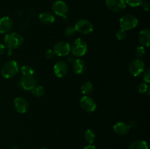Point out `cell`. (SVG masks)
<instances>
[{
    "instance_id": "6da1fadb",
    "label": "cell",
    "mask_w": 150,
    "mask_h": 149,
    "mask_svg": "<svg viewBox=\"0 0 150 149\" xmlns=\"http://www.w3.org/2000/svg\"><path fill=\"white\" fill-rule=\"evenodd\" d=\"M4 46L9 50L18 49L22 46L23 43V37L17 32H11L6 34L4 39Z\"/></svg>"
},
{
    "instance_id": "7a4b0ae2",
    "label": "cell",
    "mask_w": 150,
    "mask_h": 149,
    "mask_svg": "<svg viewBox=\"0 0 150 149\" xmlns=\"http://www.w3.org/2000/svg\"><path fill=\"white\" fill-rule=\"evenodd\" d=\"M19 66L17 61L14 60H10L7 61L3 64L1 69V75L4 78H12L18 73Z\"/></svg>"
},
{
    "instance_id": "3957f363",
    "label": "cell",
    "mask_w": 150,
    "mask_h": 149,
    "mask_svg": "<svg viewBox=\"0 0 150 149\" xmlns=\"http://www.w3.org/2000/svg\"><path fill=\"white\" fill-rule=\"evenodd\" d=\"M87 44L81 38H77L70 45V51L74 56L81 57L87 52Z\"/></svg>"
},
{
    "instance_id": "277c9868",
    "label": "cell",
    "mask_w": 150,
    "mask_h": 149,
    "mask_svg": "<svg viewBox=\"0 0 150 149\" xmlns=\"http://www.w3.org/2000/svg\"><path fill=\"white\" fill-rule=\"evenodd\" d=\"M139 23L137 18L133 15H125L120 20V25L121 29L125 31L131 30L137 26Z\"/></svg>"
},
{
    "instance_id": "5b68a950",
    "label": "cell",
    "mask_w": 150,
    "mask_h": 149,
    "mask_svg": "<svg viewBox=\"0 0 150 149\" xmlns=\"http://www.w3.org/2000/svg\"><path fill=\"white\" fill-rule=\"evenodd\" d=\"M76 32L81 34H89L93 31V25L86 19H79L76 21L74 26Z\"/></svg>"
},
{
    "instance_id": "8992f818",
    "label": "cell",
    "mask_w": 150,
    "mask_h": 149,
    "mask_svg": "<svg viewBox=\"0 0 150 149\" xmlns=\"http://www.w3.org/2000/svg\"><path fill=\"white\" fill-rule=\"evenodd\" d=\"M145 64L140 58H136L130 62L129 65V72L133 76L137 77L144 71Z\"/></svg>"
},
{
    "instance_id": "52a82bcc",
    "label": "cell",
    "mask_w": 150,
    "mask_h": 149,
    "mask_svg": "<svg viewBox=\"0 0 150 149\" xmlns=\"http://www.w3.org/2000/svg\"><path fill=\"white\" fill-rule=\"evenodd\" d=\"M53 51L59 56H66L70 52V45L66 41H59L54 45Z\"/></svg>"
},
{
    "instance_id": "ba28073f",
    "label": "cell",
    "mask_w": 150,
    "mask_h": 149,
    "mask_svg": "<svg viewBox=\"0 0 150 149\" xmlns=\"http://www.w3.org/2000/svg\"><path fill=\"white\" fill-rule=\"evenodd\" d=\"M52 10L57 15L64 18L68 13L69 7L64 1L62 0H57L53 3Z\"/></svg>"
},
{
    "instance_id": "9c48e42d",
    "label": "cell",
    "mask_w": 150,
    "mask_h": 149,
    "mask_svg": "<svg viewBox=\"0 0 150 149\" xmlns=\"http://www.w3.org/2000/svg\"><path fill=\"white\" fill-rule=\"evenodd\" d=\"M80 106L83 110L87 112H92L95 110L97 105L95 101L92 97L85 95L81 99Z\"/></svg>"
},
{
    "instance_id": "30bf717a",
    "label": "cell",
    "mask_w": 150,
    "mask_h": 149,
    "mask_svg": "<svg viewBox=\"0 0 150 149\" xmlns=\"http://www.w3.org/2000/svg\"><path fill=\"white\" fill-rule=\"evenodd\" d=\"M105 4L108 10L114 13H120L126 8L125 0H106Z\"/></svg>"
},
{
    "instance_id": "8fae6325",
    "label": "cell",
    "mask_w": 150,
    "mask_h": 149,
    "mask_svg": "<svg viewBox=\"0 0 150 149\" xmlns=\"http://www.w3.org/2000/svg\"><path fill=\"white\" fill-rule=\"evenodd\" d=\"M69 71V67L67 62L64 61H59L54 64V72L57 77L62 78L67 75Z\"/></svg>"
},
{
    "instance_id": "7c38bea8",
    "label": "cell",
    "mask_w": 150,
    "mask_h": 149,
    "mask_svg": "<svg viewBox=\"0 0 150 149\" xmlns=\"http://www.w3.org/2000/svg\"><path fill=\"white\" fill-rule=\"evenodd\" d=\"M13 105L18 113H25L29 109V102L25 98L19 97L16 98L13 102Z\"/></svg>"
},
{
    "instance_id": "4fadbf2b",
    "label": "cell",
    "mask_w": 150,
    "mask_h": 149,
    "mask_svg": "<svg viewBox=\"0 0 150 149\" xmlns=\"http://www.w3.org/2000/svg\"><path fill=\"white\" fill-rule=\"evenodd\" d=\"M20 85L24 90L30 91L37 85V80L34 76H22Z\"/></svg>"
},
{
    "instance_id": "5bb4252c",
    "label": "cell",
    "mask_w": 150,
    "mask_h": 149,
    "mask_svg": "<svg viewBox=\"0 0 150 149\" xmlns=\"http://www.w3.org/2000/svg\"><path fill=\"white\" fill-rule=\"evenodd\" d=\"M13 28V21L8 16H4L0 18V33L7 34Z\"/></svg>"
},
{
    "instance_id": "9a60e30c",
    "label": "cell",
    "mask_w": 150,
    "mask_h": 149,
    "mask_svg": "<svg viewBox=\"0 0 150 149\" xmlns=\"http://www.w3.org/2000/svg\"><path fill=\"white\" fill-rule=\"evenodd\" d=\"M113 129H114V132L120 136H124L128 134L130 128L129 127L128 124L120 121V122H118L116 124H114Z\"/></svg>"
},
{
    "instance_id": "2e32d148",
    "label": "cell",
    "mask_w": 150,
    "mask_h": 149,
    "mask_svg": "<svg viewBox=\"0 0 150 149\" xmlns=\"http://www.w3.org/2000/svg\"><path fill=\"white\" fill-rule=\"evenodd\" d=\"M139 41L144 47H149L150 45V30L149 29H142L139 34Z\"/></svg>"
},
{
    "instance_id": "e0dca14e",
    "label": "cell",
    "mask_w": 150,
    "mask_h": 149,
    "mask_svg": "<svg viewBox=\"0 0 150 149\" xmlns=\"http://www.w3.org/2000/svg\"><path fill=\"white\" fill-rule=\"evenodd\" d=\"M73 71L77 74H82L86 71V64L81 58H77L73 62Z\"/></svg>"
},
{
    "instance_id": "ac0fdd59",
    "label": "cell",
    "mask_w": 150,
    "mask_h": 149,
    "mask_svg": "<svg viewBox=\"0 0 150 149\" xmlns=\"http://www.w3.org/2000/svg\"><path fill=\"white\" fill-rule=\"evenodd\" d=\"M39 20L44 25H51L55 21V17L50 12H42L39 15Z\"/></svg>"
},
{
    "instance_id": "d6986e66",
    "label": "cell",
    "mask_w": 150,
    "mask_h": 149,
    "mask_svg": "<svg viewBox=\"0 0 150 149\" xmlns=\"http://www.w3.org/2000/svg\"><path fill=\"white\" fill-rule=\"evenodd\" d=\"M127 149H149L146 141L142 140H136L130 143Z\"/></svg>"
},
{
    "instance_id": "ffe728a7",
    "label": "cell",
    "mask_w": 150,
    "mask_h": 149,
    "mask_svg": "<svg viewBox=\"0 0 150 149\" xmlns=\"http://www.w3.org/2000/svg\"><path fill=\"white\" fill-rule=\"evenodd\" d=\"M93 84H92L90 81L84 82V83L82 84L81 87V90L82 93L84 95H86V96L90 94V93L93 91Z\"/></svg>"
},
{
    "instance_id": "44dd1931",
    "label": "cell",
    "mask_w": 150,
    "mask_h": 149,
    "mask_svg": "<svg viewBox=\"0 0 150 149\" xmlns=\"http://www.w3.org/2000/svg\"><path fill=\"white\" fill-rule=\"evenodd\" d=\"M83 137H84L85 140L90 145L93 144L95 138H96V135H95V132L92 129L86 130L84 134H83Z\"/></svg>"
},
{
    "instance_id": "7402d4cb",
    "label": "cell",
    "mask_w": 150,
    "mask_h": 149,
    "mask_svg": "<svg viewBox=\"0 0 150 149\" xmlns=\"http://www.w3.org/2000/svg\"><path fill=\"white\" fill-rule=\"evenodd\" d=\"M31 93L35 97H41L45 93V89L42 86H38L36 85L35 87L30 90Z\"/></svg>"
},
{
    "instance_id": "603a6c76",
    "label": "cell",
    "mask_w": 150,
    "mask_h": 149,
    "mask_svg": "<svg viewBox=\"0 0 150 149\" xmlns=\"http://www.w3.org/2000/svg\"><path fill=\"white\" fill-rule=\"evenodd\" d=\"M21 72L23 76H34L35 74V70L29 65H23V67H21Z\"/></svg>"
},
{
    "instance_id": "cb8c5ba5",
    "label": "cell",
    "mask_w": 150,
    "mask_h": 149,
    "mask_svg": "<svg viewBox=\"0 0 150 149\" xmlns=\"http://www.w3.org/2000/svg\"><path fill=\"white\" fill-rule=\"evenodd\" d=\"M145 53H146L145 47L141 45V46H139L136 48V51H135V54H136V57H138V58H141L144 56Z\"/></svg>"
},
{
    "instance_id": "d4e9b609",
    "label": "cell",
    "mask_w": 150,
    "mask_h": 149,
    "mask_svg": "<svg viewBox=\"0 0 150 149\" xmlns=\"http://www.w3.org/2000/svg\"><path fill=\"white\" fill-rule=\"evenodd\" d=\"M149 87V86H148L147 83H145V82H142V83H140L138 85L137 90L140 93H145Z\"/></svg>"
},
{
    "instance_id": "484cf974",
    "label": "cell",
    "mask_w": 150,
    "mask_h": 149,
    "mask_svg": "<svg viewBox=\"0 0 150 149\" xmlns=\"http://www.w3.org/2000/svg\"><path fill=\"white\" fill-rule=\"evenodd\" d=\"M125 3L132 7H136L141 6L144 0H125Z\"/></svg>"
},
{
    "instance_id": "4316f807",
    "label": "cell",
    "mask_w": 150,
    "mask_h": 149,
    "mask_svg": "<svg viewBox=\"0 0 150 149\" xmlns=\"http://www.w3.org/2000/svg\"><path fill=\"white\" fill-rule=\"evenodd\" d=\"M76 29H75L74 26H68L65 28L64 29V34H65L66 37H73V35L76 34Z\"/></svg>"
},
{
    "instance_id": "83f0119b",
    "label": "cell",
    "mask_w": 150,
    "mask_h": 149,
    "mask_svg": "<svg viewBox=\"0 0 150 149\" xmlns=\"http://www.w3.org/2000/svg\"><path fill=\"white\" fill-rule=\"evenodd\" d=\"M116 37H117L119 40H124L127 37V32L124 29H120L117 31V34H116Z\"/></svg>"
},
{
    "instance_id": "f1b7e54d",
    "label": "cell",
    "mask_w": 150,
    "mask_h": 149,
    "mask_svg": "<svg viewBox=\"0 0 150 149\" xmlns=\"http://www.w3.org/2000/svg\"><path fill=\"white\" fill-rule=\"evenodd\" d=\"M143 79L145 83H148L150 82V69H146L143 72Z\"/></svg>"
},
{
    "instance_id": "f546056e",
    "label": "cell",
    "mask_w": 150,
    "mask_h": 149,
    "mask_svg": "<svg viewBox=\"0 0 150 149\" xmlns=\"http://www.w3.org/2000/svg\"><path fill=\"white\" fill-rule=\"evenodd\" d=\"M54 55H55V53H54L53 49L47 50V51H45V56L48 59H51V58H54Z\"/></svg>"
},
{
    "instance_id": "4dcf8cb0",
    "label": "cell",
    "mask_w": 150,
    "mask_h": 149,
    "mask_svg": "<svg viewBox=\"0 0 150 149\" xmlns=\"http://www.w3.org/2000/svg\"><path fill=\"white\" fill-rule=\"evenodd\" d=\"M141 6L142 7V8L145 10V11H148L149 10V7H150V4L149 1H145L142 2V4H141Z\"/></svg>"
},
{
    "instance_id": "1f68e13d",
    "label": "cell",
    "mask_w": 150,
    "mask_h": 149,
    "mask_svg": "<svg viewBox=\"0 0 150 149\" xmlns=\"http://www.w3.org/2000/svg\"><path fill=\"white\" fill-rule=\"evenodd\" d=\"M136 125H137V123H136L135 121H131L128 124V126L130 128H135V127H136Z\"/></svg>"
},
{
    "instance_id": "d6a6232c",
    "label": "cell",
    "mask_w": 150,
    "mask_h": 149,
    "mask_svg": "<svg viewBox=\"0 0 150 149\" xmlns=\"http://www.w3.org/2000/svg\"><path fill=\"white\" fill-rule=\"evenodd\" d=\"M5 51V46L3 44L0 43V55H2Z\"/></svg>"
},
{
    "instance_id": "836d02e7",
    "label": "cell",
    "mask_w": 150,
    "mask_h": 149,
    "mask_svg": "<svg viewBox=\"0 0 150 149\" xmlns=\"http://www.w3.org/2000/svg\"><path fill=\"white\" fill-rule=\"evenodd\" d=\"M83 149H97V148L95 145L89 144V145H88L85 146V147L83 148Z\"/></svg>"
},
{
    "instance_id": "e575fe53",
    "label": "cell",
    "mask_w": 150,
    "mask_h": 149,
    "mask_svg": "<svg viewBox=\"0 0 150 149\" xmlns=\"http://www.w3.org/2000/svg\"><path fill=\"white\" fill-rule=\"evenodd\" d=\"M67 61L73 62V61H75V59L73 58V56H69V57H67Z\"/></svg>"
},
{
    "instance_id": "d590c367",
    "label": "cell",
    "mask_w": 150,
    "mask_h": 149,
    "mask_svg": "<svg viewBox=\"0 0 150 149\" xmlns=\"http://www.w3.org/2000/svg\"><path fill=\"white\" fill-rule=\"evenodd\" d=\"M146 93V95H147V96H149V95H150V88H149H149H148L147 91H146V93Z\"/></svg>"
},
{
    "instance_id": "8d00e7d4",
    "label": "cell",
    "mask_w": 150,
    "mask_h": 149,
    "mask_svg": "<svg viewBox=\"0 0 150 149\" xmlns=\"http://www.w3.org/2000/svg\"><path fill=\"white\" fill-rule=\"evenodd\" d=\"M11 149H20V148H19V147H18V146H17V145H15V146H13V147Z\"/></svg>"
},
{
    "instance_id": "74e56055",
    "label": "cell",
    "mask_w": 150,
    "mask_h": 149,
    "mask_svg": "<svg viewBox=\"0 0 150 149\" xmlns=\"http://www.w3.org/2000/svg\"><path fill=\"white\" fill-rule=\"evenodd\" d=\"M39 149H48V148H40Z\"/></svg>"
},
{
    "instance_id": "f35d334b",
    "label": "cell",
    "mask_w": 150,
    "mask_h": 149,
    "mask_svg": "<svg viewBox=\"0 0 150 149\" xmlns=\"http://www.w3.org/2000/svg\"><path fill=\"white\" fill-rule=\"evenodd\" d=\"M105 149H111V148H105Z\"/></svg>"
}]
</instances>
